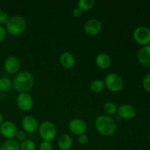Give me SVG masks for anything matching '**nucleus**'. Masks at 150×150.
Segmentation results:
<instances>
[{"instance_id":"f257e3e1","label":"nucleus","mask_w":150,"mask_h":150,"mask_svg":"<svg viewBox=\"0 0 150 150\" xmlns=\"http://www.w3.org/2000/svg\"><path fill=\"white\" fill-rule=\"evenodd\" d=\"M35 78L30 72L22 70L19 72L13 81V87L19 93L28 92L33 87Z\"/></svg>"},{"instance_id":"f03ea898","label":"nucleus","mask_w":150,"mask_h":150,"mask_svg":"<svg viewBox=\"0 0 150 150\" xmlns=\"http://www.w3.org/2000/svg\"><path fill=\"white\" fill-rule=\"evenodd\" d=\"M95 126L97 131L104 136H111L117 130V122L108 115H100L96 118Z\"/></svg>"},{"instance_id":"7ed1b4c3","label":"nucleus","mask_w":150,"mask_h":150,"mask_svg":"<svg viewBox=\"0 0 150 150\" xmlns=\"http://www.w3.org/2000/svg\"><path fill=\"white\" fill-rule=\"evenodd\" d=\"M27 26L26 21L21 16H13L6 23L5 29L12 36H19L25 32Z\"/></svg>"},{"instance_id":"20e7f679","label":"nucleus","mask_w":150,"mask_h":150,"mask_svg":"<svg viewBox=\"0 0 150 150\" xmlns=\"http://www.w3.org/2000/svg\"><path fill=\"white\" fill-rule=\"evenodd\" d=\"M38 132L45 142H51L56 139L57 135V129L55 125L50 121H45L41 123L38 128Z\"/></svg>"},{"instance_id":"39448f33","label":"nucleus","mask_w":150,"mask_h":150,"mask_svg":"<svg viewBox=\"0 0 150 150\" xmlns=\"http://www.w3.org/2000/svg\"><path fill=\"white\" fill-rule=\"evenodd\" d=\"M105 87L113 92H120L124 87V80L120 75L115 73H110L105 76Z\"/></svg>"},{"instance_id":"423d86ee","label":"nucleus","mask_w":150,"mask_h":150,"mask_svg":"<svg viewBox=\"0 0 150 150\" xmlns=\"http://www.w3.org/2000/svg\"><path fill=\"white\" fill-rule=\"evenodd\" d=\"M133 39L142 46L150 45V29L146 26H138L133 31Z\"/></svg>"},{"instance_id":"0eeeda50","label":"nucleus","mask_w":150,"mask_h":150,"mask_svg":"<svg viewBox=\"0 0 150 150\" xmlns=\"http://www.w3.org/2000/svg\"><path fill=\"white\" fill-rule=\"evenodd\" d=\"M16 104L20 110L27 111L32 109L34 105V100L32 97L28 92L19 93L16 98Z\"/></svg>"},{"instance_id":"6e6552de","label":"nucleus","mask_w":150,"mask_h":150,"mask_svg":"<svg viewBox=\"0 0 150 150\" xmlns=\"http://www.w3.org/2000/svg\"><path fill=\"white\" fill-rule=\"evenodd\" d=\"M18 128L16 124L10 120L4 121L0 125V133L4 138L7 139H13L16 136Z\"/></svg>"},{"instance_id":"1a4fd4ad","label":"nucleus","mask_w":150,"mask_h":150,"mask_svg":"<svg viewBox=\"0 0 150 150\" xmlns=\"http://www.w3.org/2000/svg\"><path fill=\"white\" fill-rule=\"evenodd\" d=\"M68 127L72 133L78 136L85 134L87 130V125L86 122L79 118L72 119L69 122Z\"/></svg>"},{"instance_id":"9d476101","label":"nucleus","mask_w":150,"mask_h":150,"mask_svg":"<svg viewBox=\"0 0 150 150\" xmlns=\"http://www.w3.org/2000/svg\"><path fill=\"white\" fill-rule=\"evenodd\" d=\"M103 28L100 21L96 18H91L86 21L83 26V30L89 36H95L101 32Z\"/></svg>"},{"instance_id":"9b49d317","label":"nucleus","mask_w":150,"mask_h":150,"mask_svg":"<svg viewBox=\"0 0 150 150\" xmlns=\"http://www.w3.org/2000/svg\"><path fill=\"white\" fill-rule=\"evenodd\" d=\"M21 126L25 132L28 133H33L38 130L39 122L38 120L32 115H26L23 118Z\"/></svg>"},{"instance_id":"f8f14e48","label":"nucleus","mask_w":150,"mask_h":150,"mask_svg":"<svg viewBox=\"0 0 150 150\" xmlns=\"http://www.w3.org/2000/svg\"><path fill=\"white\" fill-rule=\"evenodd\" d=\"M117 114L120 119L129 120L134 118L136 114V110L131 104L125 103L118 107Z\"/></svg>"},{"instance_id":"ddd939ff","label":"nucleus","mask_w":150,"mask_h":150,"mask_svg":"<svg viewBox=\"0 0 150 150\" xmlns=\"http://www.w3.org/2000/svg\"><path fill=\"white\" fill-rule=\"evenodd\" d=\"M21 67V62L17 57L10 56L5 59L4 62V68L8 74H15L18 73Z\"/></svg>"},{"instance_id":"4468645a","label":"nucleus","mask_w":150,"mask_h":150,"mask_svg":"<svg viewBox=\"0 0 150 150\" xmlns=\"http://www.w3.org/2000/svg\"><path fill=\"white\" fill-rule=\"evenodd\" d=\"M95 64L100 69H108L111 64V57L107 53H100L95 58Z\"/></svg>"},{"instance_id":"2eb2a0df","label":"nucleus","mask_w":150,"mask_h":150,"mask_svg":"<svg viewBox=\"0 0 150 150\" xmlns=\"http://www.w3.org/2000/svg\"><path fill=\"white\" fill-rule=\"evenodd\" d=\"M139 62L145 67H150V45L143 46L138 53Z\"/></svg>"},{"instance_id":"dca6fc26","label":"nucleus","mask_w":150,"mask_h":150,"mask_svg":"<svg viewBox=\"0 0 150 150\" xmlns=\"http://www.w3.org/2000/svg\"><path fill=\"white\" fill-rule=\"evenodd\" d=\"M59 62L63 67L66 69H70L74 67L76 64V59L71 52L64 51L60 55Z\"/></svg>"},{"instance_id":"f3484780","label":"nucleus","mask_w":150,"mask_h":150,"mask_svg":"<svg viewBox=\"0 0 150 150\" xmlns=\"http://www.w3.org/2000/svg\"><path fill=\"white\" fill-rule=\"evenodd\" d=\"M73 145V139L67 133L61 135L58 139V146L60 150H70Z\"/></svg>"},{"instance_id":"a211bd4d","label":"nucleus","mask_w":150,"mask_h":150,"mask_svg":"<svg viewBox=\"0 0 150 150\" xmlns=\"http://www.w3.org/2000/svg\"><path fill=\"white\" fill-rule=\"evenodd\" d=\"M0 150H20V144L13 139H7L0 146Z\"/></svg>"},{"instance_id":"6ab92c4d","label":"nucleus","mask_w":150,"mask_h":150,"mask_svg":"<svg viewBox=\"0 0 150 150\" xmlns=\"http://www.w3.org/2000/svg\"><path fill=\"white\" fill-rule=\"evenodd\" d=\"M95 4V0H79L78 1L77 7L82 12H87L94 7Z\"/></svg>"},{"instance_id":"aec40b11","label":"nucleus","mask_w":150,"mask_h":150,"mask_svg":"<svg viewBox=\"0 0 150 150\" xmlns=\"http://www.w3.org/2000/svg\"><path fill=\"white\" fill-rule=\"evenodd\" d=\"M104 88H105L104 81L101 80V79L94 80L90 84V89L94 93H100L103 90Z\"/></svg>"},{"instance_id":"412c9836","label":"nucleus","mask_w":150,"mask_h":150,"mask_svg":"<svg viewBox=\"0 0 150 150\" xmlns=\"http://www.w3.org/2000/svg\"><path fill=\"white\" fill-rule=\"evenodd\" d=\"M13 87V81L7 77L0 78V91L8 92Z\"/></svg>"},{"instance_id":"4be33fe9","label":"nucleus","mask_w":150,"mask_h":150,"mask_svg":"<svg viewBox=\"0 0 150 150\" xmlns=\"http://www.w3.org/2000/svg\"><path fill=\"white\" fill-rule=\"evenodd\" d=\"M103 109L104 111L106 113V115L111 117V116L114 115V114H117L118 107L117 106V105H116L114 103L108 101V102H106L104 104Z\"/></svg>"},{"instance_id":"5701e85b","label":"nucleus","mask_w":150,"mask_h":150,"mask_svg":"<svg viewBox=\"0 0 150 150\" xmlns=\"http://www.w3.org/2000/svg\"><path fill=\"white\" fill-rule=\"evenodd\" d=\"M36 144L33 141L30 139H26L23 142H21L20 150H35Z\"/></svg>"},{"instance_id":"b1692460","label":"nucleus","mask_w":150,"mask_h":150,"mask_svg":"<svg viewBox=\"0 0 150 150\" xmlns=\"http://www.w3.org/2000/svg\"><path fill=\"white\" fill-rule=\"evenodd\" d=\"M10 16L8 13L3 10H0V25H6L10 19Z\"/></svg>"},{"instance_id":"393cba45","label":"nucleus","mask_w":150,"mask_h":150,"mask_svg":"<svg viewBox=\"0 0 150 150\" xmlns=\"http://www.w3.org/2000/svg\"><path fill=\"white\" fill-rule=\"evenodd\" d=\"M142 85L145 90L150 93V73L144 76L142 81Z\"/></svg>"},{"instance_id":"a878e982","label":"nucleus","mask_w":150,"mask_h":150,"mask_svg":"<svg viewBox=\"0 0 150 150\" xmlns=\"http://www.w3.org/2000/svg\"><path fill=\"white\" fill-rule=\"evenodd\" d=\"M39 150H53V146L51 142L43 141L40 144Z\"/></svg>"},{"instance_id":"bb28decb","label":"nucleus","mask_w":150,"mask_h":150,"mask_svg":"<svg viewBox=\"0 0 150 150\" xmlns=\"http://www.w3.org/2000/svg\"><path fill=\"white\" fill-rule=\"evenodd\" d=\"M78 142L79 143V144L82 145V146L86 145L89 142V137L86 134L81 135L78 137Z\"/></svg>"},{"instance_id":"cd10ccee","label":"nucleus","mask_w":150,"mask_h":150,"mask_svg":"<svg viewBox=\"0 0 150 150\" xmlns=\"http://www.w3.org/2000/svg\"><path fill=\"white\" fill-rule=\"evenodd\" d=\"M16 139L18 140V142H23L25 141L26 139V133H25L24 131H21V130H18L17 133H16Z\"/></svg>"},{"instance_id":"c85d7f7f","label":"nucleus","mask_w":150,"mask_h":150,"mask_svg":"<svg viewBox=\"0 0 150 150\" xmlns=\"http://www.w3.org/2000/svg\"><path fill=\"white\" fill-rule=\"evenodd\" d=\"M7 37V30L5 27L0 25V42L4 41Z\"/></svg>"},{"instance_id":"c756f323","label":"nucleus","mask_w":150,"mask_h":150,"mask_svg":"<svg viewBox=\"0 0 150 150\" xmlns=\"http://www.w3.org/2000/svg\"><path fill=\"white\" fill-rule=\"evenodd\" d=\"M82 13H83V12H82L80 9L78 8V7L73 9V11H72V15H73V17L75 18H79L80 16H82Z\"/></svg>"},{"instance_id":"7c9ffc66","label":"nucleus","mask_w":150,"mask_h":150,"mask_svg":"<svg viewBox=\"0 0 150 150\" xmlns=\"http://www.w3.org/2000/svg\"><path fill=\"white\" fill-rule=\"evenodd\" d=\"M3 122H4V117H3V115L1 114V113L0 112V125H1Z\"/></svg>"},{"instance_id":"2f4dec72","label":"nucleus","mask_w":150,"mask_h":150,"mask_svg":"<svg viewBox=\"0 0 150 150\" xmlns=\"http://www.w3.org/2000/svg\"><path fill=\"white\" fill-rule=\"evenodd\" d=\"M149 140H150V133H149Z\"/></svg>"},{"instance_id":"473e14b6","label":"nucleus","mask_w":150,"mask_h":150,"mask_svg":"<svg viewBox=\"0 0 150 150\" xmlns=\"http://www.w3.org/2000/svg\"><path fill=\"white\" fill-rule=\"evenodd\" d=\"M0 103H1V98H0Z\"/></svg>"},{"instance_id":"72a5a7b5","label":"nucleus","mask_w":150,"mask_h":150,"mask_svg":"<svg viewBox=\"0 0 150 150\" xmlns=\"http://www.w3.org/2000/svg\"><path fill=\"white\" fill-rule=\"evenodd\" d=\"M149 108H150V105H149Z\"/></svg>"}]
</instances>
